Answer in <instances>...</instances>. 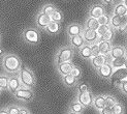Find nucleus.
I'll return each mask as SVG.
<instances>
[{"label":"nucleus","mask_w":127,"mask_h":114,"mask_svg":"<svg viewBox=\"0 0 127 114\" xmlns=\"http://www.w3.org/2000/svg\"><path fill=\"white\" fill-rule=\"evenodd\" d=\"M62 82H63V84H64L65 87L71 88V87L77 86L79 80L75 79L72 75H67V76H64V77H62Z\"/></svg>","instance_id":"obj_21"},{"label":"nucleus","mask_w":127,"mask_h":114,"mask_svg":"<svg viewBox=\"0 0 127 114\" xmlns=\"http://www.w3.org/2000/svg\"><path fill=\"white\" fill-rule=\"evenodd\" d=\"M8 76L0 75V89L1 90H8Z\"/></svg>","instance_id":"obj_30"},{"label":"nucleus","mask_w":127,"mask_h":114,"mask_svg":"<svg viewBox=\"0 0 127 114\" xmlns=\"http://www.w3.org/2000/svg\"><path fill=\"white\" fill-rule=\"evenodd\" d=\"M112 111H113V114H124V106L121 104V103H117L116 105H114L112 107Z\"/></svg>","instance_id":"obj_32"},{"label":"nucleus","mask_w":127,"mask_h":114,"mask_svg":"<svg viewBox=\"0 0 127 114\" xmlns=\"http://www.w3.org/2000/svg\"><path fill=\"white\" fill-rule=\"evenodd\" d=\"M118 87H119V89L121 90V92L124 94V96L127 97V79L120 82V84H119Z\"/></svg>","instance_id":"obj_39"},{"label":"nucleus","mask_w":127,"mask_h":114,"mask_svg":"<svg viewBox=\"0 0 127 114\" xmlns=\"http://www.w3.org/2000/svg\"><path fill=\"white\" fill-rule=\"evenodd\" d=\"M5 54V51H4V49L0 47V56H3Z\"/></svg>","instance_id":"obj_46"},{"label":"nucleus","mask_w":127,"mask_h":114,"mask_svg":"<svg viewBox=\"0 0 127 114\" xmlns=\"http://www.w3.org/2000/svg\"><path fill=\"white\" fill-rule=\"evenodd\" d=\"M98 44V48H99V52L101 55H104V56H107L110 55L111 51H112V48H113V45H112V42H105V41H100Z\"/></svg>","instance_id":"obj_19"},{"label":"nucleus","mask_w":127,"mask_h":114,"mask_svg":"<svg viewBox=\"0 0 127 114\" xmlns=\"http://www.w3.org/2000/svg\"><path fill=\"white\" fill-rule=\"evenodd\" d=\"M123 3H124V5L126 6V7H127V0H124V1H122Z\"/></svg>","instance_id":"obj_48"},{"label":"nucleus","mask_w":127,"mask_h":114,"mask_svg":"<svg viewBox=\"0 0 127 114\" xmlns=\"http://www.w3.org/2000/svg\"><path fill=\"white\" fill-rule=\"evenodd\" d=\"M85 110V107L82 105L79 101H73V102L70 104V106H69V111L71 112H74V113H79V114H82L84 112Z\"/></svg>","instance_id":"obj_24"},{"label":"nucleus","mask_w":127,"mask_h":114,"mask_svg":"<svg viewBox=\"0 0 127 114\" xmlns=\"http://www.w3.org/2000/svg\"><path fill=\"white\" fill-rule=\"evenodd\" d=\"M51 22H52L51 17L42 14V12H39V14L36 16V19H35L36 26L38 29H46Z\"/></svg>","instance_id":"obj_14"},{"label":"nucleus","mask_w":127,"mask_h":114,"mask_svg":"<svg viewBox=\"0 0 127 114\" xmlns=\"http://www.w3.org/2000/svg\"><path fill=\"white\" fill-rule=\"evenodd\" d=\"M101 1V3L102 4H104V5H111L115 0H100Z\"/></svg>","instance_id":"obj_43"},{"label":"nucleus","mask_w":127,"mask_h":114,"mask_svg":"<svg viewBox=\"0 0 127 114\" xmlns=\"http://www.w3.org/2000/svg\"><path fill=\"white\" fill-rule=\"evenodd\" d=\"M122 1H124V0H122Z\"/></svg>","instance_id":"obj_53"},{"label":"nucleus","mask_w":127,"mask_h":114,"mask_svg":"<svg viewBox=\"0 0 127 114\" xmlns=\"http://www.w3.org/2000/svg\"><path fill=\"white\" fill-rule=\"evenodd\" d=\"M1 41H2V35H1V33H0V44H1Z\"/></svg>","instance_id":"obj_50"},{"label":"nucleus","mask_w":127,"mask_h":114,"mask_svg":"<svg viewBox=\"0 0 127 114\" xmlns=\"http://www.w3.org/2000/svg\"><path fill=\"white\" fill-rule=\"evenodd\" d=\"M73 55H74V49L70 45L61 47L55 55V58H54L55 65L57 66V65L61 64V63H63V62L71 61Z\"/></svg>","instance_id":"obj_3"},{"label":"nucleus","mask_w":127,"mask_h":114,"mask_svg":"<svg viewBox=\"0 0 127 114\" xmlns=\"http://www.w3.org/2000/svg\"><path fill=\"white\" fill-rule=\"evenodd\" d=\"M112 58H111V56L110 55H107V56H104V55H97V56H93L92 58L90 59V63H91V65L92 67L95 69V71H97L98 68H100L102 65H104L105 63L107 62H111Z\"/></svg>","instance_id":"obj_7"},{"label":"nucleus","mask_w":127,"mask_h":114,"mask_svg":"<svg viewBox=\"0 0 127 114\" xmlns=\"http://www.w3.org/2000/svg\"><path fill=\"white\" fill-rule=\"evenodd\" d=\"M104 98H105V106L109 107V108H112L114 105H116L118 103L117 99L114 96H112V94H105Z\"/></svg>","instance_id":"obj_31"},{"label":"nucleus","mask_w":127,"mask_h":114,"mask_svg":"<svg viewBox=\"0 0 127 114\" xmlns=\"http://www.w3.org/2000/svg\"><path fill=\"white\" fill-rule=\"evenodd\" d=\"M22 86V83H21V80H20V77L19 75H11L9 76V80H8V91L10 93L14 94L15 92H17L19 89H20Z\"/></svg>","instance_id":"obj_11"},{"label":"nucleus","mask_w":127,"mask_h":114,"mask_svg":"<svg viewBox=\"0 0 127 114\" xmlns=\"http://www.w3.org/2000/svg\"><path fill=\"white\" fill-rule=\"evenodd\" d=\"M127 49L123 46H113L112 51L110 53L111 58H120V57H124L127 56Z\"/></svg>","instance_id":"obj_16"},{"label":"nucleus","mask_w":127,"mask_h":114,"mask_svg":"<svg viewBox=\"0 0 127 114\" xmlns=\"http://www.w3.org/2000/svg\"><path fill=\"white\" fill-rule=\"evenodd\" d=\"M51 20H52V22H57V23H60L62 20H63V14L59 10L57 9L54 14L51 16Z\"/></svg>","instance_id":"obj_33"},{"label":"nucleus","mask_w":127,"mask_h":114,"mask_svg":"<svg viewBox=\"0 0 127 114\" xmlns=\"http://www.w3.org/2000/svg\"><path fill=\"white\" fill-rule=\"evenodd\" d=\"M34 91L32 89H28V88L25 87H21L17 92L14 93V97L18 100L21 101V102H25V103H29L34 99Z\"/></svg>","instance_id":"obj_5"},{"label":"nucleus","mask_w":127,"mask_h":114,"mask_svg":"<svg viewBox=\"0 0 127 114\" xmlns=\"http://www.w3.org/2000/svg\"><path fill=\"white\" fill-rule=\"evenodd\" d=\"M86 28L88 29H92V30H97L99 27V23L98 20L95 18H91V17H88L87 20H86Z\"/></svg>","instance_id":"obj_27"},{"label":"nucleus","mask_w":127,"mask_h":114,"mask_svg":"<svg viewBox=\"0 0 127 114\" xmlns=\"http://www.w3.org/2000/svg\"><path fill=\"white\" fill-rule=\"evenodd\" d=\"M97 20H98L99 25H110L111 16H110V15H107V14H104V15L101 16L100 18H98Z\"/></svg>","instance_id":"obj_34"},{"label":"nucleus","mask_w":127,"mask_h":114,"mask_svg":"<svg viewBox=\"0 0 127 114\" xmlns=\"http://www.w3.org/2000/svg\"><path fill=\"white\" fill-rule=\"evenodd\" d=\"M121 23H122V18L121 17H119L117 15H114V14L111 16V21H110L111 28L115 29L117 31L118 28L120 27V25H121Z\"/></svg>","instance_id":"obj_25"},{"label":"nucleus","mask_w":127,"mask_h":114,"mask_svg":"<svg viewBox=\"0 0 127 114\" xmlns=\"http://www.w3.org/2000/svg\"><path fill=\"white\" fill-rule=\"evenodd\" d=\"M93 100H94V96L90 90L86 92H78L77 101H79L85 108L86 107H91L93 105Z\"/></svg>","instance_id":"obj_9"},{"label":"nucleus","mask_w":127,"mask_h":114,"mask_svg":"<svg viewBox=\"0 0 127 114\" xmlns=\"http://www.w3.org/2000/svg\"><path fill=\"white\" fill-rule=\"evenodd\" d=\"M1 91H2V90H1V89H0V94H1Z\"/></svg>","instance_id":"obj_52"},{"label":"nucleus","mask_w":127,"mask_h":114,"mask_svg":"<svg viewBox=\"0 0 127 114\" xmlns=\"http://www.w3.org/2000/svg\"><path fill=\"white\" fill-rule=\"evenodd\" d=\"M7 109V112L8 114H20V107L17 106V105H9L6 107Z\"/></svg>","instance_id":"obj_37"},{"label":"nucleus","mask_w":127,"mask_h":114,"mask_svg":"<svg viewBox=\"0 0 127 114\" xmlns=\"http://www.w3.org/2000/svg\"><path fill=\"white\" fill-rule=\"evenodd\" d=\"M113 11H114V15H117V16L121 17V18L127 17V7L124 5L123 2H120V3L116 4L115 7H114V9H113Z\"/></svg>","instance_id":"obj_22"},{"label":"nucleus","mask_w":127,"mask_h":114,"mask_svg":"<svg viewBox=\"0 0 127 114\" xmlns=\"http://www.w3.org/2000/svg\"><path fill=\"white\" fill-rule=\"evenodd\" d=\"M126 49H127V41H126Z\"/></svg>","instance_id":"obj_51"},{"label":"nucleus","mask_w":127,"mask_h":114,"mask_svg":"<svg viewBox=\"0 0 127 114\" xmlns=\"http://www.w3.org/2000/svg\"><path fill=\"white\" fill-rule=\"evenodd\" d=\"M73 66H74V64L72 63V61L63 62V63H61V64L57 65V72H58V74L61 76V77H64V76L71 74Z\"/></svg>","instance_id":"obj_15"},{"label":"nucleus","mask_w":127,"mask_h":114,"mask_svg":"<svg viewBox=\"0 0 127 114\" xmlns=\"http://www.w3.org/2000/svg\"><path fill=\"white\" fill-rule=\"evenodd\" d=\"M70 75H72L75 79L80 80L81 77H82V69H81V67L74 65L73 68H72V71H71V74H70Z\"/></svg>","instance_id":"obj_38"},{"label":"nucleus","mask_w":127,"mask_h":114,"mask_svg":"<svg viewBox=\"0 0 127 114\" xmlns=\"http://www.w3.org/2000/svg\"><path fill=\"white\" fill-rule=\"evenodd\" d=\"M20 114H30L29 110L26 109V108H22L21 107V109H20Z\"/></svg>","instance_id":"obj_44"},{"label":"nucleus","mask_w":127,"mask_h":114,"mask_svg":"<svg viewBox=\"0 0 127 114\" xmlns=\"http://www.w3.org/2000/svg\"><path fill=\"white\" fill-rule=\"evenodd\" d=\"M120 33H126L127 32V17H123L122 18V23L120 25V27L118 28V30Z\"/></svg>","instance_id":"obj_35"},{"label":"nucleus","mask_w":127,"mask_h":114,"mask_svg":"<svg viewBox=\"0 0 127 114\" xmlns=\"http://www.w3.org/2000/svg\"><path fill=\"white\" fill-rule=\"evenodd\" d=\"M99 114H113L112 108H109V107H105L102 110L99 111Z\"/></svg>","instance_id":"obj_42"},{"label":"nucleus","mask_w":127,"mask_h":114,"mask_svg":"<svg viewBox=\"0 0 127 114\" xmlns=\"http://www.w3.org/2000/svg\"><path fill=\"white\" fill-rule=\"evenodd\" d=\"M127 79V69L125 67L114 69V73L110 80H112V83L116 86H119L120 82Z\"/></svg>","instance_id":"obj_8"},{"label":"nucleus","mask_w":127,"mask_h":114,"mask_svg":"<svg viewBox=\"0 0 127 114\" xmlns=\"http://www.w3.org/2000/svg\"><path fill=\"white\" fill-rule=\"evenodd\" d=\"M21 37L25 43L31 46H35L37 44H39L40 42V33L38 29H36V28L28 27V28L23 29L21 33Z\"/></svg>","instance_id":"obj_4"},{"label":"nucleus","mask_w":127,"mask_h":114,"mask_svg":"<svg viewBox=\"0 0 127 114\" xmlns=\"http://www.w3.org/2000/svg\"><path fill=\"white\" fill-rule=\"evenodd\" d=\"M125 60H126V56L124 57H120V58H114L111 60V65L113 66L114 69H117V68H121L124 67L125 64Z\"/></svg>","instance_id":"obj_28"},{"label":"nucleus","mask_w":127,"mask_h":114,"mask_svg":"<svg viewBox=\"0 0 127 114\" xmlns=\"http://www.w3.org/2000/svg\"><path fill=\"white\" fill-rule=\"evenodd\" d=\"M19 77H20V80H21V83H22L23 87L28 88V89H32V88H34V86L36 84L35 75L26 65L22 64L20 71H19Z\"/></svg>","instance_id":"obj_2"},{"label":"nucleus","mask_w":127,"mask_h":114,"mask_svg":"<svg viewBox=\"0 0 127 114\" xmlns=\"http://www.w3.org/2000/svg\"><path fill=\"white\" fill-rule=\"evenodd\" d=\"M96 73L101 79L109 81L111 79V77H112L113 73H114V68L111 65V63L107 62V63H105L104 65L101 66L100 68H98L96 71Z\"/></svg>","instance_id":"obj_10"},{"label":"nucleus","mask_w":127,"mask_h":114,"mask_svg":"<svg viewBox=\"0 0 127 114\" xmlns=\"http://www.w3.org/2000/svg\"><path fill=\"white\" fill-rule=\"evenodd\" d=\"M91 48H92V52H93V56H97V55H100V52H99V48H98V44L95 43L93 45H91Z\"/></svg>","instance_id":"obj_41"},{"label":"nucleus","mask_w":127,"mask_h":114,"mask_svg":"<svg viewBox=\"0 0 127 114\" xmlns=\"http://www.w3.org/2000/svg\"><path fill=\"white\" fill-rule=\"evenodd\" d=\"M89 86L86 84V83H80L78 85V92H86V91H89Z\"/></svg>","instance_id":"obj_40"},{"label":"nucleus","mask_w":127,"mask_h":114,"mask_svg":"<svg viewBox=\"0 0 127 114\" xmlns=\"http://www.w3.org/2000/svg\"><path fill=\"white\" fill-rule=\"evenodd\" d=\"M104 14H105L104 6L101 5V4H92L88 10V17L95 18V19L100 18Z\"/></svg>","instance_id":"obj_12"},{"label":"nucleus","mask_w":127,"mask_h":114,"mask_svg":"<svg viewBox=\"0 0 127 114\" xmlns=\"http://www.w3.org/2000/svg\"><path fill=\"white\" fill-rule=\"evenodd\" d=\"M84 28L82 27V25L79 23H71L66 27V34L68 37H73L83 33Z\"/></svg>","instance_id":"obj_13"},{"label":"nucleus","mask_w":127,"mask_h":114,"mask_svg":"<svg viewBox=\"0 0 127 114\" xmlns=\"http://www.w3.org/2000/svg\"><path fill=\"white\" fill-rule=\"evenodd\" d=\"M1 64H2V68L4 72H6L7 74L15 75L19 73L23 63L18 55L14 53H5L2 56Z\"/></svg>","instance_id":"obj_1"},{"label":"nucleus","mask_w":127,"mask_h":114,"mask_svg":"<svg viewBox=\"0 0 127 114\" xmlns=\"http://www.w3.org/2000/svg\"><path fill=\"white\" fill-rule=\"evenodd\" d=\"M44 30H46L47 33H49V34H52V35L57 34L61 31V24L57 23V22H51Z\"/></svg>","instance_id":"obj_23"},{"label":"nucleus","mask_w":127,"mask_h":114,"mask_svg":"<svg viewBox=\"0 0 127 114\" xmlns=\"http://www.w3.org/2000/svg\"><path fill=\"white\" fill-rule=\"evenodd\" d=\"M124 67L127 69V56H126V60H125V64H124Z\"/></svg>","instance_id":"obj_47"},{"label":"nucleus","mask_w":127,"mask_h":114,"mask_svg":"<svg viewBox=\"0 0 127 114\" xmlns=\"http://www.w3.org/2000/svg\"><path fill=\"white\" fill-rule=\"evenodd\" d=\"M69 44H70V46L73 49H78V50H80L82 47L86 45L83 34H80V35L73 36V37H69Z\"/></svg>","instance_id":"obj_17"},{"label":"nucleus","mask_w":127,"mask_h":114,"mask_svg":"<svg viewBox=\"0 0 127 114\" xmlns=\"http://www.w3.org/2000/svg\"><path fill=\"white\" fill-rule=\"evenodd\" d=\"M79 55L81 58H83L85 60H90L93 57V52L91 45H85L79 50Z\"/></svg>","instance_id":"obj_18"},{"label":"nucleus","mask_w":127,"mask_h":114,"mask_svg":"<svg viewBox=\"0 0 127 114\" xmlns=\"http://www.w3.org/2000/svg\"><path fill=\"white\" fill-rule=\"evenodd\" d=\"M67 114H79V113H74V112H71V111H69Z\"/></svg>","instance_id":"obj_49"},{"label":"nucleus","mask_w":127,"mask_h":114,"mask_svg":"<svg viewBox=\"0 0 127 114\" xmlns=\"http://www.w3.org/2000/svg\"><path fill=\"white\" fill-rule=\"evenodd\" d=\"M111 28V26L110 25H99V27H98V29L96 30L97 31V34H98V36L99 37H101L102 36L107 30H109ZM100 42V41H99Z\"/></svg>","instance_id":"obj_36"},{"label":"nucleus","mask_w":127,"mask_h":114,"mask_svg":"<svg viewBox=\"0 0 127 114\" xmlns=\"http://www.w3.org/2000/svg\"><path fill=\"white\" fill-rule=\"evenodd\" d=\"M0 114H8L7 109H6V108H2V109H0Z\"/></svg>","instance_id":"obj_45"},{"label":"nucleus","mask_w":127,"mask_h":114,"mask_svg":"<svg viewBox=\"0 0 127 114\" xmlns=\"http://www.w3.org/2000/svg\"><path fill=\"white\" fill-rule=\"evenodd\" d=\"M56 10H57V7H56L54 4H52V3H46V4H44L42 7H41L40 12H42V14L51 17Z\"/></svg>","instance_id":"obj_26"},{"label":"nucleus","mask_w":127,"mask_h":114,"mask_svg":"<svg viewBox=\"0 0 127 114\" xmlns=\"http://www.w3.org/2000/svg\"><path fill=\"white\" fill-rule=\"evenodd\" d=\"M93 107L96 110L100 111L102 110L103 108H105V98L103 94H99V96H96L94 97V100H93Z\"/></svg>","instance_id":"obj_20"},{"label":"nucleus","mask_w":127,"mask_h":114,"mask_svg":"<svg viewBox=\"0 0 127 114\" xmlns=\"http://www.w3.org/2000/svg\"><path fill=\"white\" fill-rule=\"evenodd\" d=\"M115 32L116 30L113 29V28H110L106 32L100 37V41H105V42H112L114 36H115Z\"/></svg>","instance_id":"obj_29"},{"label":"nucleus","mask_w":127,"mask_h":114,"mask_svg":"<svg viewBox=\"0 0 127 114\" xmlns=\"http://www.w3.org/2000/svg\"><path fill=\"white\" fill-rule=\"evenodd\" d=\"M83 37L85 40L86 45H93L95 43H99L100 37L97 34L96 30H92V29H88V28H84L83 30Z\"/></svg>","instance_id":"obj_6"}]
</instances>
